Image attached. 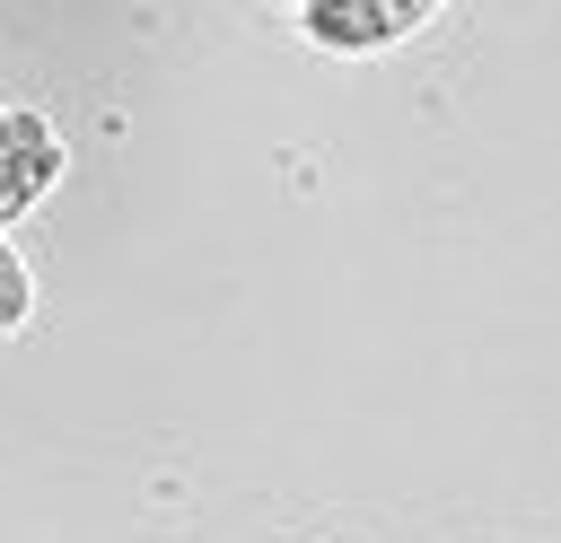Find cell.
I'll return each instance as SVG.
<instances>
[{
	"mask_svg": "<svg viewBox=\"0 0 561 543\" xmlns=\"http://www.w3.org/2000/svg\"><path fill=\"white\" fill-rule=\"evenodd\" d=\"M35 315V280H26V263H18V245L0 236V333H18Z\"/></svg>",
	"mask_w": 561,
	"mask_h": 543,
	"instance_id": "cell-3",
	"label": "cell"
},
{
	"mask_svg": "<svg viewBox=\"0 0 561 543\" xmlns=\"http://www.w3.org/2000/svg\"><path fill=\"white\" fill-rule=\"evenodd\" d=\"M298 26L324 53H377V44L412 35V26H430V9L421 0H316V9H298Z\"/></svg>",
	"mask_w": 561,
	"mask_h": 543,
	"instance_id": "cell-1",
	"label": "cell"
},
{
	"mask_svg": "<svg viewBox=\"0 0 561 543\" xmlns=\"http://www.w3.org/2000/svg\"><path fill=\"white\" fill-rule=\"evenodd\" d=\"M61 175V140H53V123H35V114H18V105H0V228L44 193Z\"/></svg>",
	"mask_w": 561,
	"mask_h": 543,
	"instance_id": "cell-2",
	"label": "cell"
}]
</instances>
